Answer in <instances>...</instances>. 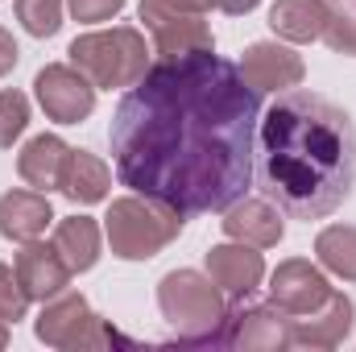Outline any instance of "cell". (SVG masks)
Wrapping results in <instances>:
<instances>
[{"mask_svg": "<svg viewBox=\"0 0 356 352\" xmlns=\"http://www.w3.org/2000/svg\"><path fill=\"white\" fill-rule=\"evenodd\" d=\"M33 95L54 125H79L95 108V83L71 63H50L33 75Z\"/></svg>", "mask_w": 356, "mask_h": 352, "instance_id": "9", "label": "cell"}, {"mask_svg": "<svg viewBox=\"0 0 356 352\" xmlns=\"http://www.w3.org/2000/svg\"><path fill=\"white\" fill-rule=\"evenodd\" d=\"M182 224H186L182 211L133 191L124 199H112V207L104 216V237L112 245V257H120V262H149L166 245H175Z\"/></svg>", "mask_w": 356, "mask_h": 352, "instance_id": "4", "label": "cell"}, {"mask_svg": "<svg viewBox=\"0 0 356 352\" xmlns=\"http://www.w3.org/2000/svg\"><path fill=\"white\" fill-rule=\"evenodd\" d=\"M33 332L50 349H108L116 340L79 290H63V294L46 298Z\"/></svg>", "mask_w": 356, "mask_h": 352, "instance_id": "7", "label": "cell"}, {"mask_svg": "<svg viewBox=\"0 0 356 352\" xmlns=\"http://www.w3.org/2000/svg\"><path fill=\"white\" fill-rule=\"evenodd\" d=\"M17 58H21V50H17V42H13V33L0 25V79L17 67Z\"/></svg>", "mask_w": 356, "mask_h": 352, "instance_id": "28", "label": "cell"}, {"mask_svg": "<svg viewBox=\"0 0 356 352\" xmlns=\"http://www.w3.org/2000/svg\"><path fill=\"white\" fill-rule=\"evenodd\" d=\"M236 67H241L245 83H249V88H257L261 95H266V91L298 88V83H302V75H307L302 54H294V50H290V46H282V42H253Z\"/></svg>", "mask_w": 356, "mask_h": 352, "instance_id": "13", "label": "cell"}, {"mask_svg": "<svg viewBox=\"0 0 356 352\" xmlns=\"http://www.w3.org/2000/svg\"><path fill=\"white\" fill-rule=\"evenodd\" d=\"M323 17H327V0H273V8H269V29H273L282 42L307 46V42H319Z\"/></svg>", "mask_w": 356, "mask_h": 352, "instance_id": "18", "label": "cell"}, {"mask_svg": "<svg viewBox=\"0 0 356 352\" xmlns=\"http://www.w3.org/2000/svg\"><path fill=\"white\" fill-rule=\"evenodd\" d=\"M29 129V99L25 91L4 88L0 91V150H13V141Z\"/></svg>", "mask_w": 356, "mask_h": 352, "instance_id": "24", "label": "cell"}, {"mask_svg": "<svg viewBox=\"0 0 356 352\" xmlns=\"http://www.w3.org/2000/svg\"><path fill=\"white\" fill-rule=\"evenodd\" d=\"M224 237L228 241H241V245H253V249H273L282 245L286 237V220H282V207L269 203V199H236L224 207Z\"/></svg>", "mask_w": 356, "mask_h": 352, "instance_id": "14", "label": "cell"}, {"mask_svg": "<svg viewBox=\"0 0 356 352\" xmlns=\"http://www.w3.org/2000/svg\"><path fill=\"white\" fill-rule=\"evenodd\" d=\"M332 294V282L319 265H311L307 257H290L269 273V303L282 307L290 319L315 311L323 298Z\"/></svg>", "mask_w": 356, "mask_h": 352, "instance_id": "10", "label": "cell"}, {"mask_svg": "<svg viewBox=\"0 0 356 352\" xmlns=\"http://www.w3.org/2000/svg\"><path fill=\"white\" fill-rule=\"evenodd\" d=\"M220 344L228 349H245V352H282L294 349V336H290V315L273 303H232L228 319H224V332H220Z\"/></svg>", "mask_w": 356, "mask_h": 352, "instance_id": "8", "label": "cell"}, {"mask_svg": "<svg viewBox=\"0 0 356 352\" xmlns=\"http://www.w3.org/2000/svg\"><path fill=\"white\" fill-rule=\"evenodd\" d=\"M25 311H29V294L17 278V269L0 262V319L17 323V319H25Z\"/></svg>", "mask_w": 356, "mask_h": 352, "instance_id": "25", "label": "cell"}, {"mask_svg": "<svg viewBox=\"0 0 356 352\" xmlns=\"http://www.w3.org/2000/svg\"><path fill=\"white\" fill-rule=\"evenodd\" d=\"M54 224L46 191H4L0 195V237L4 241H38Z\"/></svg>", "mask_w": 356, "mask_h": 352, "instance_id": "16", "label": "cell"}, {"mask_svg": "<svg viewBox=\"0 0 356 352\" xmlns=\"http://www.w3.org/2000/svg\"><path fill=\"white\" fill-rule=\"evenodd\" d=\"M54 249L63 253V262L71 265V273H88L99 262V224L91 216H67L54 224Z\"/></svg>", "mask_w": 356, "mask_h": 352, "instance_id": "20", "label": "cell"}, {"mask_svg": "<svg viewBox=\"0 0 356 352\" xmlns=\"http://www.w3.org/2000/svg\"><path fill=\"white\" fill-rule=\"evenodd\" d=\"M353 323H356V303L348 294L332 290L315 311L290 319V336H294V349H340L348 340Z\"/></svg>", "mask_w": 356, "mask_h": 352, "instance_id": "12", "label": "cell"}, {"mask_svg": "<svg viewBox=\"0 0 356 352\" xmlns=\"http://www.w3.org/2000/svg\"><path fill=\"white\" fill-rule=\"evenodd\" d=\"M253 178L290 220L332 216L356 182V125L319 91H277L257 120Z\"/></svg>", "mask_w": 356, "mask_h": 352, "instance_id": "2", "label": "cell"}, {"mask_svg": "<svg viewBox=\"0 0 356 352\" xmlns=\"http://www.w3.org/2000/svg\"><path fill=\"white\" fill-rule=\"evenodd\" d=\"M203 262H207V278H211V282L224 290V298H232V303L253 298V290L266 282V257H261L253 245H241V241L211 245V253H207Z\"/></svg>", "mask_w": 356, "mask_h": 352, "instance_id": "11", "label": "cell"}, {"mask_svg": "<svg viewBox=\"0 0 356 352\" xmlns=\"http://www.w3.org/2000/svg\"><path fill=\"white\" fill-rule=\"evenodd\" d=\"M199 4H203L207 13L216 8V13H228V17H245V13H253L261 0H199Z\"/></svg>", "mask_w": 356, "mask_h": 352, "instance_id": "27", "label": "cell"}, {"mask_svg": "<svg viewBox=\"0 0 356 352\" xmlns=\"http://www.w3.org/2000/svg\"><path fill=\"white\" fill-rule=\"evenodd\" d=\"M315 257L327 273L356 282V224H327L315 237Z\"/></svg>", "mask_w": 356, "mask_h": 352, "instance_id": "21", "label": "cell"}, {"mask_svg": "<svg viewBox=\"0 0 356 352\" xmlns=\"http://www.w3.org/2000/svg\"><path fill=\"white\" fill-rule=\"evenodd\" d=\"M63 13L67 0H17V21L33 38H54L63 29Z\"/></svg>", "mask_w": 356, "mask_h": 352, "instance_id": "23", "label": "cell"}, {"mask_svg": "<svg viewBox=\"0 0 356 352\" xmlns=\"http://www.w3.org/2000/svg\"><path fill=\"white\" fill-rule=\"evenodd\" d=\"M129 0H67L71 17L83 21V25H99V21H112Z\"/></svg>", "mask_w": 356, "mask_h": 352, "instance_id": "26", "label": "cell"}, {"mask_svg": "<svg viewBox=\"0 0 356 352\" xmlns=\"http://www.w3.org/2000/svg\"><path fill=\"white\" fill-rule=\"evenodd\" d=\"M4 344H8V323L0 319V349H4Z\"/></svg>", "mask_w": 356, "mask_h": 352, "instance_id": "29", "label": "cell"}, {"mask_svg": "<svg viewBox=\"0 0 356 352\" xmlns=\"http://www.w3.org/2000/svg\"><path fill=\"white\" fill-rule=\"evenodd\" d=\"M108 186H112L108 162L95 158V154H88V150H71L58 191H63L71 203H99V199H108Z\"/></svg>", "mask_w": 356, "mask_h": 352, "instance_id": "19", "label": "cell"}, {"mask_svg": "<svg viewBox=\"0 0 356 352\" xmlns=\"http://www.w3.org/2000/svg\"><path fill=\"white\" fill-rule=\"evenodd\" d=\"M137 13L149 29L158 58H178L191 50H216V33L207 25V8L199 0H141Z\"/></svg>", "mask_w": 356, "mask_h": 352, "instance_id": "6", "label": "cell"}, {"mask_svg": "<svg viewBox=\"0 0 356 352\" xmlns=\"http://www.w3.org/2000/svg\"><path fill=\"white\" fill-rule=\"evenodd\" d=\"M13 269H17L29 303L33 298L46 303V298H54V294H63L71 286V265L63 262V253L54 249V241L50 245L46 241H25L21 253L13 257Z\"/></svg>", "mask_w": 356, "mask_h": 352, "instance_id": "15", "label": "cell"}, {"mask_svg": "<svg viewBox=\"0 0 356 352\" xmlns=\"http://www.w3.org/2000/svg\"><path fill=\"white\" fill-rule=\"evenodd\" d=\"M319 42L344 58H356V0H327Z\"/></svg>", "mask_w": 356, "mask_h": 352, "instance_id": "22", "label": "cell"}, {"mask_svg": "<svg viewBox=\"0 0 356 352\" xmlns=\"http://www.w3.org/2000/svg\"><path fill=\"white\" fill-rule=\"evenodd\" d=\"M261 91L216 50L158 58L108 129L116 178L182 216L224 211L253 186Z\"/></svg>", "mask_w": 356, "mask_h": 352, "instance_id": "1", "label": "cell"}, {"mask_svg": "<svg viewBox=\"0 0 356 352\" xmlns=\"http://www.w3.org/2000/svg\"><path fill=\"white\" fill-rule=\"evenodd\" d=\"M67 158H71V145L54 133H42L33 137L21 154H17V175L25 178L33 191H58L63 186V170H67Z\"/></svg>", "mask_w": 356, "mask_h": 352, "instance_id": "17", "label": "cell"}, {"mask_svg": "<svg viewBox=\"0 0 356 352\" xmlns=\"http://www.w3.org/2000/svg\"><path fill=\"white\" fill-rule=\"evenodd\" d=\"M158 307L178 344H220L228 303L224 290L199 269H170L158 282Z\"/></svg>", "mask_w": 356, "mask_h": 352, "instance_id": "3", "label": "cell"}, {"mask_svg": "<svg viewBox=\"0 0 356 352\" xmlns=\"http://www.w3.org/2000/svg\"><path fill=\"white\" fill-rule=\"evenodd\" d=\"M71 67H79L88 75L95 91H129L145 71H149V42L141 29L133 25H112V29H95L79 33L71 42Z\"/></svg>", "mask_w": 356, "mask_h": 352, "instance_id": "5", "label": "cell"}]
</instances>
